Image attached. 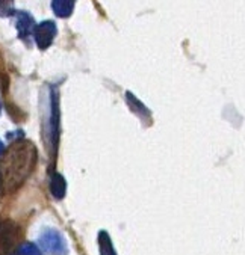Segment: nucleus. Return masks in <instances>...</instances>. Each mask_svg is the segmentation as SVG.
<instances>
[{
	"label": "nucleus",
	"mask_w": 245,
	"mask_h": 255,
	"mask_svg": "<svg viewBox=\"0 0 245 255\" xmlns=\"http://www.w3.org/2000/svg\"><path fill=\"white\" fill-rule=\"evenodd\" d=\"M36 163V148L32 142L21 139L14 142L0 159V189L15 190L30 175Z\"/></svg>",
	"instance_id": "nucleus-1"
},
{
	"label": "nucleus",
	"mask_w": 245,
	"mask_h": 255,
	"mask_svg": "<svg viewBox=\"0 0 245 255\" xmlns=\"http://www.w3.org/2000/svg\"><path fill=\"white\" fill-rule=\"evenodd\" d=\"M39 248L50 255H67V243L55 230H45L39 237Z\"/></svg>",
	"instance_id": "nucleus-2"
},
{
	"label": "nucleus",
	"mask_w": 245,
	"mask_h": 255,
	"mask_svg": "<svg viewBox=\"0 0 245 255\" xmlns=\"http://www.w3.org/2000/svg\"><path fill=\"white\" fill-rule=\"evenodd\" d=\"M20 236V230L17 224L12 221H2L0 222V255H8Z\"/></svg>",
	"instance_id": "nucleus-3"
},
{
	"label": "nucleus",
	"mask_w": 245,
	"mask_h": 255,
	"mask_svg": "<svg viewBox=\"0 0 245 255\" xmlns=\"http://www.w3.org/2000/svg\"><path fill=\"white\" fill-rule=\"evenodd\" d=\"M35 41L41 50H45L48 45L53 42V38L56 36V24L53 21H42L35 27Z\"/></svg>",
	"instance_id": "nucleus-4"
},
{
	"label": "nucleus",
	"mask_w": 245,
	"mask_h": 255,
	"mask_svg": "<svg viewBox=\"0 0 245 255\" xmlns=\"http://www.w3.org/2000/svg\"><path fill=\"white\" fill-rule=\"evenodd\" d=\"M14 17H15V27L21 39H26L30 33L35 32V21L30 14L24 11H18L14 14Z\"/></svg>",
	"instance_id": "nucleus-5"
},
{
	"label": "nucleus",
	"mask_w": 245,
	"mask_h": 255,
	"mask_svg": "<svg viewBox=\"0 0 245 255\" xmlns=\"http://www.w3.org/2000/svg\"><path fill=\"white\" fill-rule=\"evenodd\" d=\"M52 114H50V124H48V131H50V140L52 143H55V146L58 145V134H59V109H58V95L56 92L52 95Z\"/></svg>",
	"instance_id": "nucleus-6"
},
{
	"label": "nucleus",
	"mask_w": 245,
	"mask_h": 255,
	"mask_svg": "<svg viewBox=\"0 0 245 255\" xmlns=\"http://www.w3.org/2000/svg\"><path fill=\"white\" fill-rule=\"evenodd\" d=\"M74 3L76 0H52V9L58 17L67 18L73 14Z\"/></svg>",
	"instance_id": "nucleus-7"
},
{
	"label": "nucleus",
	"mask_w": 245,
	"mask_h": 255,
	"mask_svg": "<svg viewBox=\"0 0 245 255\" xmlns=\"http://www.w3.org/2000/svg\"><path fill=\"white\" fill-rule=\"evenodd\" d=\"M50 192L52 195L56 198V199H62L65 196V192H67V183L64 180V177L61 174H52V178H50Z\"/></svg>",
	"instance_id": "nucleus-8"
},
{
	"label": "nucleus",
	"mask_w": 245,
	"mask_h": 255,
	"mask_svg": "<svg viewBox=\"0 0 245 255\" xmlns=\"http://www.w3.org/2000/svg\"><path fill=\"white\" fill-rule=\"evenodd\" d=\"M99 246H100V255H117L112 246V242L108 236V233L102 231L99 234Z\"/></svg>",
	"instance_id": "nucleus-9"
},
{
	"label": "nucleus",
	"mask_w": 245,
	"mask_h": 255,
	"mask_svg": "<svg viewBox=\"0 0 245 255\" xmlns=\"http://www.w3.org/2000/svg\"><path fill=\"white\" fill-rule=\"evenodd\" d=\"M126 98H127V101H129V106L138 114V117H142V118H144V117H149V115H150L149 109H147L145 106H142V105H141V101H138L130 92L126 94Z\"/></svg>",
	"instance_id": "nucleus-10"
},
{
	"label": "nucleus",
	"mask_w": 245,
	"mask_h": 255,
	"mask_svg": "<svg viewBox=\"0 0 245 255\" xmlns=\"http://www.w3.org/2000/svg\"><path fill=\"white\" fill-rule=\"evenodd\" d=\"M11 255H41V251L38 249L36 245L26 242V243L20 245L18 248H15Z\"/></svg>",
	"instance_id": "nucleus-11"
},
{
	"label": "nucleus",
	"mask_w": 245,
	"mask_h": 255,
	"mask_svg": "<svg viewBox=\"0 0 245 255\" xmlns=\"http://www.w3.org/2000/svg\"><path fill=\"white\" fill-rule=\"evenodd\" d=\"M14 14V0H0V17H11Z\"/></svg>",
	"instance_id": "nucleus-12"
},
{
	"label": "nucleus",
	"mask_w": 245,
	"mask_h": 255,
	"mask_svg": "<svg viewBox=\"0 0 245 255\" xmlns=\"http://www.w3.org/2000/svg\"><path fill=\"white\" fill-rule=\"evenodd\" d=\"M5 151V146H3V143H2V140H0V154H2V152Z\"/></svg>",
	"instance_id": "nucleus-13"
}]
</instances>
